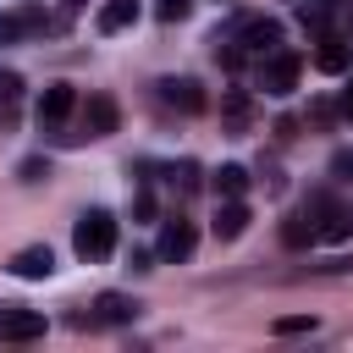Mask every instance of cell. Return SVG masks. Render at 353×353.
I'll list each match as a JSON object with an SVG mask.
<instances>
[{"label":"cell","mask_w":353,"mask_h":353,"mask_svg":"<svg viewBox=\"0 0 353 353\" xmlns=\"http://www.w3.org/2000/svg\"><path fill=\"white\" fill-rule=\"evenodd\" d=\"M221 116H226L232 127H243V121H248V94H237V88H232V94L221 99Z\"/></svg>","instance_id":"17"},{"label":"cell","mask_w":353,"mask_h":353,"mask_svg":"<svg viewBox=\"0 0 353 353\" xmlns=\"http://www.w3.org/2000/svg\"><path fill=\"white\" fill-rule=\"evenodd\" d=\"M138 298H127V292H99L94 298V320L99 325H127V320H138Z\"/></svg>","instance_id":"11"},{"label":"cell","mask_w":353,"mask_h":353,"mask_svg":"<svg viewBox=\"0 0 353 353\" xmlns=\"http://www.w3.org/2000/svg\"><path fill=\"white\" fill-rule=\"evenodd\" d=\"M17 94H22V77L11 66H0V105H17Z\"/></svg>","instance_id":"20"},{"label":"cell","mask_w":353,"mask_h":353,"mask_svg":"<svg viewBox=\"0 0 353 353\" xmlns=\"http://www.w3.org/2000/svg\"><path fill=\"white\" fill-rule=\"evenodd\" d=\"M0 336L6 342H33V336H44V314L39 309H0Z\"/></svg>","instance_id":"9"},{"label":"cell","mask_w":353,"mask_h":353,"mask_svg":"<svg viewBox=\"0 0 353 353\" xmlns=\"http://www.w3.org/2000/svg\"><path fill=\"white\" fill-rule=\"evenodd\" d=\"M193 243H199L193 221H165V232H160V259H165V265H182V259L193 254Z\"/></svg>","instance_id":"8"},{"label":"cell","mask_w":353,"mask_h":353,"mask_svg":"<svg viewBox=\"0 0 353 353\" xmlns=\"http://www.w3.org/2000/svg\"><path fill=\"white\" fill-rule=\"evenodd\" d=\"M160 99H165L171 110H182V116H199V110H204L199 77H165V83H160Z\"/></svg>","instance_id":"6"},{"label":"cell","mask_w":353,"mask_h":353,"mask_svg":"<svg viewBox=\"0 0 353 353\" xmlns=\"http://www.w3.org/2000/svg\"><path fill=\"white\" fill-rule=\"evenodd\" d=\"M314 66H320L325 77H342V72L353 66V50H347L342 39H320V50H314Z\"/></svg>","instance_id":"13"},{"label":"cell","mask_w":353,"mask_h":353,"mask_svg":"<svg viewBox=\"0 0 353 353\" xmlns=\"http://www.w3.org/2000/svg\"><path fill=\"white\" fill-rule=\"evenodd\" d=\"M72 248H77V259H110V248H116V215L110 210H88V215H77V226H72Z\"/></svg>","instance_id":"1"},{"label":"cell","mask_w":353,"mask_h":353,"mask_svg":"<svg viewBox=\"0 0 353 353\" xmlns=\"http://www.w3.org/2000/svg\"><path fill=\"white\" fill-rule=\"evenodd\" d=\"M138 22V0H110V6H99V33H121V28H132Z\"/></svg>","instance_id":"15"},{"label":"cell","mask_w":353,"mask_h":353,"mask_svg":"<svg viewBox=\"0 0 353 353\" xmlns=\"http://www.w3.org/2000/svg\"><path fill=\"white\" fill-rule=\"evenodd\" d=\"M342 110H347V116H353V88H347V94H342Z\"/></svg>","instance_id":"25"},{"label":"cell","mask_w":353,"mask_h":353,"mask_svg":"<svg viewBox=\"0 0 353 353\" xmlns=\"http://www.w3.org/2000/svg\"><path fill=\"white\" fill-rule=\"evenodd\" d=\"M55 270V254L44 248V243H33V248H17L11 254V276H22V281H44Z\"/></svg>","instance_id":"10"},{"label":"cell","mask_w":353,"mask_h":353,"mask_svg":"<svg viewBox=\"0 0 353 353\" xmlns=\"http://www.w3.org/2000/svg\"><path fill=\"white\" fill-rule=\"evenodd\" d=\"M72 105H77V88L72 83H50L44 99H39V127H61L72 116Z\"/></svg>","instance_id":"7"},{"label":"cell","mask_w":353,"mask_h":353,"mask_svg":"<svg viewBox=\"0 0 353 353\" xmlns=\"http://www.w3.org/2000/svg\"><path fill=\"white\" fill-rule=\"evenodd\" d=\"M17 176H22V182H44V176H50V160H39V154H33V160H22V165H17Z\"/></svg>","instance_id":"21"},{"label":"cell","mask_w":353,"mask_h":353,"mask_svg":"<svg viewBox=\"0 0 353 353\" xmlns=\"http://www.w3.org/2000/svg\"><path fill=\"white\" fill-rule=\"evenodd\" d=\"M314 237H320V226H314V215H309V210H298V215H287V221H281V243H287V248H309Z\"/></svg>","instance_id":"14"},{"label":"cell","mask_w":353,"mask_h":353,"mask_svg":"<svg viewBox=\"0 0 353 353\" xmlns=\"http://www.w3.org/2000/svg\"><path fill=\"white\" fill-rule=\"evenodd\" d=\"M17 33H28V22H22V11L11 17V11H0V44H11Z\"/></svg>","instance_id":"23"},{"label":"cell","mask_w":353,"mask_h":353,"mask_svg":"<svg viewBox=\"0 0 353 353\" xmlns=\"http://www.w3.org/2000/svg\"><path fill=\"white\" fill-rule=\"evenodd\" d=\"M237 44H243L248 55H276V50H281V22H276V17H254V22H243Z\"/></svg>","instance_id":"4"},{"label":"cell","mask_w":353,"mask_h":353,"mask_svg":"<svg viewBox=\"0 0 353 353\" xmlns=\"http://www.w3.org/2000/svg\"><path fill=\"white\" fill-rule=\"evenodd\" d=\"M248 221H254V215H248V204H243V199H226V204L215 210L210 232H215L221 243H232V237H243V232H248Z\"/></svg>","instance_id":"12"},{"label":"cell","mask_w":353,"mask_h":353,"mask_svg":"<svg viewBox=\"0 0 353 353\" xmlns=\"http://www.w3.org/2000/svg\"><path fill=\"white\" fill-rule=\"evenodd\" d=\"M210 182H215V193H221V199H243V188H248V171H243V165H221Z\"/></svg>","instance_id":"16"},{"label":"cell","mask_w":353,"mask_h":353,"mask_svg":"<svg viewBox=\"0 0 353 353\" xmlns=\"http://www.w3.org/2000/svg\"><path fill=\"white\" fill-rule=\"evenodd\" d=\"M298 72H303V55H292V50H276L270 61H265V72H259V83H265V94H292L298 88Z\"/></svg>","instance_id":"3"},{"label":"cell","mask_w":353,"mask_h":353,"mask_svg":"<svg viewBox=\"0 0 353 353\" xmlns=\"http://www.w3.org/2000/svg\"><path fill=\"white\" fill-rule=\"evenodd\" d=\"M309 215H314V226H320L325 243H347V237H353V204L314 193V199H309Z\"/></svg>","instance_id":"2"},{"label":"cell","mask_w":353,"mask_h":353,"mask_svg":"<svg viewBox=\"0 0 353 353\" xmlns=\"http://www.w3.org/2000/svg\"><path fill=\"white\" fill-rule=\"evenodd\" d=\"M270 331H276V336H298V331H314V314H287V320H276Z\"/></svg>","instance_id":"18"},{"label":"cell","mask_w":353,"mask_h":353,"mask_svg":"<svg viewBox=\"0 0 353 353\" xmlns=\"http://www.w3.org/2000/svg\"><path fill=\"white\" fill-rule=\"evenodd\" d=\"M66 6H83V0H66Z\"/></svg>","instance_id":"26"},{"label":"cell","mask_w":353,"mask_h":353,"mask_svg":"<svg viewBox=\"0 0 353 353\" xmlns=\"http://www.w3.org/2000/svg\"><path fill=\"white\" fill-rule=\"evenodd\" d=\"M154 11H160V22H182V17L193 11V0H160Z\"/></svg>","instance_id":"22"},{"label":"cell","mask_w":353,"mask_h":353,"mask_svg":"<svg viewBox=\"0 0 353 353\" xmlns=\"http://www.w3.org/2000/svg\"><path fill=\"white\" fill-rule=\"evenodd\" d=\"M171 182H176L182 193H193V188H199V165H193V160H182V165H171Z\"/></svg>","instance_id":"19"},{"label":"cell","mask_w":353,"mask_h":353,"mask_svg":"<svg viewBox=\"0 0 353 353\" xmlns=\"http://www.w3.org/2000/svg\"><path fill=\"white\" fill-rule=\"evenodd\" d=\"M132 215H138V221H154V193H149V188L132 193Z\"/></svg>","instance_id":"24"},{"label":"cell","mask_w":353,"mask_h":353,"mask_svg":"<svg viewBox=\"0 0 353 353\" xmlns=\"http://www.w3.org/2000/svg\"><path fill=\"white\" fill-rule=\"evenodd\" d=\"M116 121H121L116 99L110 94H88V105H83V138H110Z\"/></svg>","instance_id":"5"}]
</instances>
